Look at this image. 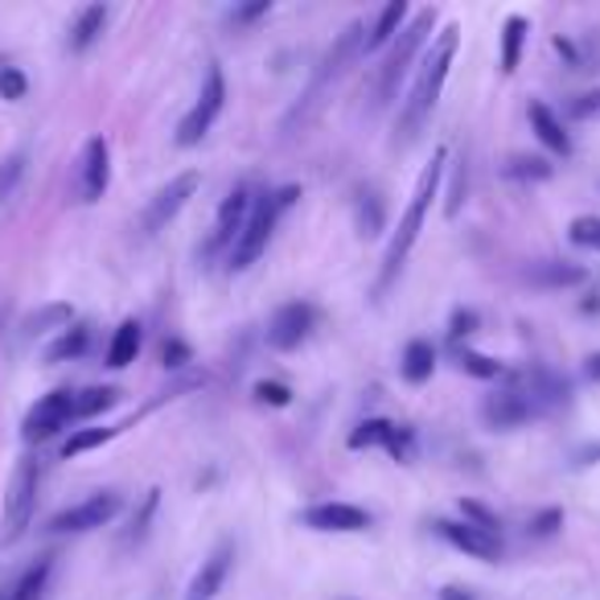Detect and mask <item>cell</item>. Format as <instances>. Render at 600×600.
I'll return each mask as SVG.
<instances>
[{
    "label": "cell",
    "instance_id": "5",
    "mask_svg": "<svg viewBox=\"0 0 600 600\" xmlns=\"http://www.w3.org/2000/svg\"><path fill=\"white\" fill-rule=\"evenodd\" d=\"M432 29H437V9H423V13L411 17L408 26H403V33L391 41V50H387V58H382V67H379V79H374V111H382L399 96V82L411 74V62H416V54L423 50V41H428Z\"/></svg>",
    "mask_w": 600,
    "mask_h": 600
},
{
    "label": "cell",
    "instance_id": "10",
    "mask_svg": "<svg viewBox=\"0 0 600 600\" xmlns=\"http://www.w3.org/2000/svg\"><path fill=\"white\" fill-rule=\"evenodd\" d=\"M534 416H543V411L534 408V399L527 396L519 374L510 379V387H498V391L486 396V403H481V420L490 423L493 432H514L522 423H531Z\"/></svg>",
    "mask_w": 600,
    "mask_h": 600
},
{
    "label": "cell",
    "instance_id": "44",
    "mask_svg": "<svg viewBox=\"0 0 600 600\" xmlns=\"http://www.w3.org/2000/svg\"><path fill=\"white\" fill-rule=\"evenodd\" d=\"M21 173H26V157L17 152V157H9V161H4V169H0V202H4V198L17 190Z\"/></svg>",
    "mask_w": 600,
    "mask_h": 600
},
{
    "label": "cell",
    "instance_id": "37",
    "mask_svg": "<svg viewBox=\"0 0 600 600\" xmlns=\"http://www.w3.org/2000/svg\"><path fill=\"white\" fill-rule=\"evenodd\" d=\"M251 396H256V403H263V408H288V403H292V387H284V382H276V379H263L251 387Z\"/></svg>",
    "mask_w": 600,
    "mask_h": 600
},
{
    "label": "cell",
    "instance_id": "7",
    "mask_svg": "<svg viewBox=\"0 0 600 600\" xmlns=\"http://www.w3.org/2000/svg\"><path fill=\"white\" fill-rule=\"evenodd\" d=\"M222 108H227V74H222V67H206V79H202V91H198V103H193L186 116H181L178 123V149H193V144H202L206 132L214 128V120L222 116Z\"/></svg>",
    "mask_w": 600,
    "mask_h": 600
},
{
    "label": "cell",
    "instance_id": "32",
    "mask_svg": "<svg viewBox=\"0 0 600 600\" xmlns=\"http://www.w3.org/2000/svg\"><path fill=\"white\" fill-rule=\"evenodd\" d=\"M120 432H123V423H116V428H74L70 440L62 444V461H74L82 452H91V449H99V444L116 440Z\"/></svg>",
    "mask_w": 600,
    "mask_h": 600
},
{
    "label": "cell",
    "instance_id": "12",
    "mask_svg": "<svg viewBox=\"0 0 600 600\" xmlns=\"http://www.w3.org/2000/svg\"><path fill=\"white\" fill-rule=\"evenodd\" d=\"M313 329H317L313 304H309V300H288V304H280V309L272 313V321H268V346L280 350V354L300 350Z\"/></svg>",
    "mask_w": 600,
    "mask_h": 600
},
{
    "label": "cell",
    "instance_id": "18",
    "mask_svg": "<svg viewBox=\"0 0 600 600\" xmlns=\"http://www.w3.org/2000/svg\"><path fill=\"white\" fill-rule=\"evenodd\" d=\"M231 563H234V543L231 539H222L210 556L202 560V568L193 572L190 588H186V600H214L227 584V576H231Z\"/></svg>",
    "mask_w": 600,
    "mask_h": 600
},
{
    "label": "cell",
    "instance_id": "31",
    "mask_svg": "<svg viewBox=\"0 0 600 600\" xmlns=\"http://www.w3.org/2000/svg\"><path fill=\"white\" fill-rule=\"evenodd\" d=\"M116 403H120V387H87V391H74V420L103 416Z\"/></svg>",
    "mask_w": 600,
    "mask_h": 600
},
{
    "label": "cell",
    "instance_id": "13",
    "mask_svg": "<svg viewBox=\"0 0 600 600\" xmlns=\"http://www.w3.org/2000/svg\"><path fill=\"white\" fill-rule=\"evenodd\" d=\"M198 186H202V178H198L193 169H190V173H178V178L169 181V186H161V190H157V198L144 206L140 231H144V234L164 231V227H169V222H173L181 210H186V202H190L193 193H198Z\"/></svg>",
    "mask_w": 600,
    "mask_h": 600
},
{
    "label": "cell",
    "instance_id": "15",
    "mask_svg": "<svg viewBox=\"0 0 600 600\" xmlns=\"http://www.w3.org/2000/svg\"><path fill=\"white\" fill-rule=\"evenodd\" d=\"M251 202H256V193H251V186H234L227 198H222V206H219V219H214V231H210V256H231V247H234V239L243 234V227H247V214H251Z\"/></svg>",
    "mask_w": 600,
    "mask_h": 600
},
{
    "label": "cell",
    "instance_id": "17",
    "mask_svg": "<svg viewBox=\"0 0 600 600\" xmlns=\"http://www.w3.org/2000/svg\"><path fill=\"white\" fill-rule=\"evenodd\" d=\"M111 186V144L103 137H91L79 157V202L96 206Z\"/></svg>",
    "mask_w": 600,
    "mask_h": 600
},
{
    "label": "cell",
    "instance_id": "38",
    "mask_svg": "<svg viewBox=\"0 0 600 600\" xmlns=\"http://www.w3.org/2000/svg\"><path fill=\"white\" fill-rule=\"evenodd\" d=\"M560 527H563V510H560V506H547V510L531 514V522H527V534H531V539H551Z\"/></svg>",
    "mask_w": 600,
    "mask_h": 600
},
{
    "label": "cell",
    "instance_id": "28",
    "mask_svg": "<svg viewBox=\"0 0 600 600\" xmlns=\"http://www.w3.org/2000/svg\"><path fill=\"white\" fill-rule=\"evenodd\" d=\"M157 510H161V490H149L144 498H140V506L132 510V519H128V527H123V534H120L123 551H128V547H140L144 539H149Z\"/></svg>",
    "mask_w": 600,
    "mask_h": 600
},
{
    "label": "cell",
    "instance_id": "24",
    "mask_svg": "<svg viewBox=\"0 0 600 600\" xmlns=\"http://www.w3.org/2000/svg\"><path fill=\"white\" fill-rule=\"evenodd\" d=\"M354 219L362 239H379L387 227V206H382L379 186H358L354 190Z\"/></svg>",
    "mask_w": 600,
    "mask_h": 600
},
{
    "label": "cell",
    "instance_id": "35",
    "mask_svg": "<svg viewBox=\"0 0 600 600\" xmlns=\"http://www.w3.org/2000/svg\"><path fill=\"white\" fill-rule=\"evenodd\" d=\"M464 202H469V161H457L452 164V181L449 190H444V219H457L464 210Z\"/></svg>",
    "mask_w": 600,
    "mask_h": 600
},
{
    "label": "cell",
    "instance_id": "29",
    "mask_svg": "<svg viewBox=\"0 0 600 600\" xmlns=\"http://www.w3.org/2000/svg\"><path fill=\"white\" fill-rule=\"evenodd\" d=\"M50 576H54V560H50V556H41L38 563H29L26 572L17 576V584L4 592V600H41L46 597Z\"/></svg>",
    "mask_w": 600,
    "mask_h": 600
},
{
    "label": "cell",
    "instance_id": "25",
    "mask_svg": "<svg viewBox=\"0 0 600 600\" xmlns=\"http://www.w3.org/2000/svg\"><path fill=\"white\" fill-rule=\"evenodd\" d=\"M432 370H437V346L432 341H408V350H403V358H399V374H403V382H411V387H423V382L432 379Z\"/></svg>",
    "mask_w": 600,
    "mask_h": 600
},
{
    "label": "cell",
    "instance_id": "40",
    "mask_svg": "<svg viewBox=\"0 0 600 600\" xmlns=\"http://www.w3.org/2000/svg\"><path fill=\"white\" fill-rule=\"evenodd\" d=\"M461 522H473V527H481V531L498 534V514H493L490 506L473 502V498H461Z\"/></svg>",
    "mask_w": 600,
    "mask_h": 600
},
{
    "label": "cell",
    "instance_id": "4",
    "mask_svg": "<svg viewBox=\"0 0 600 600\" xmlns=\"http://www.w3.org/2000/svg\"><path fill=\"white\" fill-rule=\"evenodd\" d=\"M297 198H300V186H280V190L256 193L243 234L234 239L231 256H227V268H231V272H247L251 263L260 260L263 251H268V243H272V234H276V227H280V219H284L288 210L297 206Z\"/></svg>",
    "mask_w": 600,
    "mask_h": 600
},
{
    "label": "cell",
    "instance_id": "1",
    "mask_svg": "<svg viewBox=\"0 0 600 600\" xmlns=\"http://www.w3.org/2000/svg\"><path fill=\"white\" fill-rule=\"evenodd\" d=\"M457 50H461V29L444 26L437 33V41L428 46V54H423L420 70H416V82H411L408 99L399 103L391 149H408V144H416V140H420L423 123L432 120V111H437V103H440V91H444V82H449V70H452V58H457Z\"/></svg>",
    "mask_w": 600,
    "mask_h": 600
},
{
    "label": "cell",
    "instance_id": "19",
    "mask_svg": "<svg viewBox=\"0 0 600 600\" xmlns=\"http://www.w3.org/2000/svg\"><path fill=\"white\" fill-rule=\"evenodd\" d=\"M522 276H527V284L543 288V292H560V288H576L588 280L584 268H580V263H568V260H539Z\"/></svg>",
    "mask_w": 600,
    "mask_h": 600
},
{
    "label": "cell",
    "instance_id": "47",
    "mask_svg": "<svg viewBox=\"0 0 600 600\" xmlns=\"http://www.w3.org/2000/svg\"><path fill=\"white\" fill-rule=\"evenodd\" d=\"M600 461V444H584V449L576 452V469H588V464Z\"/></svg>",
    "mask_w": 600,
    "mask_h": 600
},
{
    "label": "cell",
    "instance_id": "45",
    "mask_svg": "<svg viewBox=\"0 0 600 600\" xmlns=\"http://www.w3.org/2000/svg\"><path fill=\"white\" fill-rule=\"evenodd\" d=\"M186 362H190V346H186V341H164V350H161V367L164 370H181L186 367Z\"/></svg>",
    "mask_w": 600,
    "mask_h": 600
},
{
    "label": "cell",
    "instance_id": "9",
    "mask_svg": "<svg viewBox=\"0 0 600 600\" xmlns=\"http://www.w3.org/2000/svg\"><path fill=\"white\" fill-rule=\"evenodd\" d=\"M70 423H74V391L58 387V391L41 396L38 403L26 411L21 437H26V444H46V440H54Z\"/></svg>",
    "mask_w": 600,
    "mask_h": 600
},
{
    "label": "cell",
    "instance_id": "22",
    "mask_svg": "<svg viewBox=\"0 0 600 600\" xmlns=\"http://www.w3.org/2000/svg\"><path fill=\"white\" fill-rule=\"evenodd\" d=\"M527 116H531V128H534V137L543 140V149H551L556 157H572V137L563 132L560 116L547 108L543 99H531Z\"/></svg>",
    "mask_w": 600,
    "mask_h": 600
},
{
    "label": "cell",
    "instance_id": "46",
    "mask_svg": "<svg viewBox=\"0 0 600 600\" xmlns=\"http://www.w3.org/2000/svg\"><path fill=\"white\" fill-rule=\"evenodd\" d=\"M437 600H478V592H473V588H461V584H444L437 592Z\"/></svg>",
    "mask_w": 600,
    "mask_h": 600
},
{
    "label": "cell",
    "instance_id": "34",
    "mask_svg": "<svg viewBox=\"0 0 600 600\" xmlns=\"http://www.w3.org/2000/svg\"><path fill=\"white\" fill-rule=\"evenodd\" d=\"M556 173V164L551 161H543V157H506V164H502V178H510V181H547Z\"/></svg>",
    "mask_w": 600,
    "mask_h": 600
},
{
    "label": "cell",
    "instance_id": "14",
    "mask_svg": "<svg viewBox=\"0 0 600 600\" xmlns=\"http://www.w3.org/2000/svg\"><path fill=\"white\" fill-rule=\"evenodd\" d=\"M297 522L317 534H358L370 527V514L354 502H317L309 510H300Z\"/></svg>",
    "mask_w": 600,
    "mask_h": 600
},
{
    "label": "cell",
    "instance_id": "48",
    "mask_svg": "<svg viewBox=\"0 0 600 600\" xmlns=\"http://www.w3.org/2000/svg\"><path fill=\"white\" fill-rule=\"evenodd\" d=\"M588 379H592V382H600V354H592V358H588Z\"/></svg>",
    "mask_w": 600,
    "mask_h": 600
},
{
    "label": "cell",
    "instance_id": "2",
    "mask_svg": "<svg viewBox=\"0 0 600 600\" xmlns=\"http://www.w3.org/2000/svg\"><path fill=\"white\" fill-rule=\"evenodd\" d=\"M444 169H449V149L437 144L432 149V161L420 169V178H416V190H411V202L408 210L399 214V227L391 234V243H387V256H382V272H379V284H374V300L387 297V288L396 284L399 272H403V263H408L411 247L420 239L423 231V219H428V206L432 198L440 193V181H444Z\"/></svg>",
    "mask_w": 600,
    "mask_h": 600
},
{
    "label": "cell",
    "instance_id": "8",
    "mask_svg": "<svg viewBox=\"0 0 600 600\" xmlns=\"http://www.w3.org/2000/svg\"><path fill=\"white\" fill-rule=\"evenodd\" d=\"M123 510V498L116 490H99L91 498H82V502L67 506V510H58L54 519H50V534H87V531H99V527H108L116 514Z\"/></svg>",
    "mask_w": 600,
    "mask_h": 600
},
{
    "label": "cell",
    "instance_id": "3",
    "mask_svg": "<svg viewBox=\"0 0 600 600\" xmlns=\"http://www.w3.org/2000/svg\"><path fill=\"white\" fill-rule=\"evenodd\" d=\"M362 38H367V26H362V21H350L338 38L329 41V50L321 54V62H317L313 79H309V87H304V96H300L297 103H292V111L284 116V132H297V128H304V123H313V116L329 99V91H333L341 74L350 70V62L362 54Z\"/></svg>",
    "mask_w": 600,
    "mask_h": 600
},
{
    "label": "cell",
    "instance_id": "39",
    "mask_svg": "<svg viewBox=\"0 0 600 600\" xmlns=\"http://www.w3.org/2000/svg\"><path fill=\"white\" fill-rule=\"evenodd\" d=\"M478 326H481V317L473 313V309H457V313H452V321H449V341H452V350H457L461 341L473 338V333H478Z\"/></svg>",
    "mask_w": 600,
    "mask_h": 600
},
{
    "label": "cell",
    "instance_id": "16",
    "mask_svg": "<svg viewBox=\"0 0 600 600\" xmlns=\"http://www.w3.org/2000/svg\"><path fill=\"white\" fill-rule=\"evenodd\" d=\"M432 531L444 539L449 547H457V551H464V556H473V560H502V539L493 531H481V527H473V522H457V519H437L432 522Z\"/></svg>",
    "mask_w": 600,
    "mask_h": 600
},
{
    "label": "cell",
    "instance_id": "21",
    "mask_svg": "<svg viewBox=\"0 0 600 600\" xmlns=\"http://www.w3.org/2000/svg\"><path fill=\"white\" fill-rule=\"evenodd\" d=\"M74 326V309H70L67 300H54V304H41L33 313L21 317V338H46V333H67Z\"/></svg>",
    "mask_w": 600,
    "mask_h": 600
},
{
    "label": "cell",
    "instance_id": "6",
    "mask_svg": "<svg viewBox=\"0 0 600 600\" xmlns=\"http://www.w3.org/2000/svg\"><path fill=\"white\" fill-rule=\"evenodd\" d=\"M38 490L41 461L38 457H21L9 486H4V502H0V543L4 547H17L29 534V522L38 514Z\"/></svg>",
    "mask_w": 600,
    "mask_h": 600
},
{
    "label": "cell",
    "instance_id": "33",
    "mask_svg": "<svg viewBox=\"0 0 600 600\" xmlns=\"http://www.w3.org/2000/svg\"><path fill=\"white\" fill-rule=\"evenodd\" d=\"M452 358H457V367H461L464 374H473V379H481V382H493V379H502L506 374V367L498 362V358L481 354V350H469V346H457Z\"/></svg>",
    "mask_w": 600,
    "mask_h": 600
},
{
    "label": "cell",
    "instance_id": "36",
    "mask_svg": "<svg viewBox=\"0 0 600 600\" xmlns=\"http://www.w3.org/2000/svg\"><path fill=\"white\" fill-rule=\"evenodd\" d=\"M568 239H572V247L600 251V219L597 214H580V219H572L568 222Z\"/></svg>",
    "mask_w": 600,
    "mask_h": 600
},
{
    "label": "cell",
    "instance_id": "20",
    "mask_svg": "<svg viewBox=\"0 0 600 600\" xmlns=\"http://www.w3.org/2000/svg\"><path fill=\"white\" fill-rule=\"evenodd\" d=\"M403 26H408V0H391V4L374 17V26L367 29V38H362V54H379V50H387V46L403 33Z\"/></svg>",
    "mask_w": 600,
    "mask_h": 600
},
{
    "label": "cell",
    "instance_id": "26",
    "mask_svg": "<svg viewBox=\"0 0 600 600\" xmlns=\"http://www.w3.org/2000/svg\"><path fill=\"white\" fill-rule=\"evenodd\" d=\"M527 33H531V21L519 13H510L502 21V54H498V62H502V74H514L522 62V46H527Z\"/></svg>",
    "mask_w": 600,
    "mask_h": 600
},
{
    "label": "cell",
    "instance_id": "11",
    "mask_svg": "<svg viewBox=\"0 0 600 600\" xmlns=\"http://www.w3.org/2000/svg\"><path fill=\"white\" fill-rule=\"evenodd\" d=\"M346 444L354 452H362V449H387L396 461H403L408 464L411 457H416V432H411L408 423H396V420H382V416H370V420H362L346 437Z\"/></svg>",
    "mask_w": 600,
    "mask_h": 600
},
{
    "label": "cell",
    "instance_id": "42",
    "mask_svg": "<svg viewBox=\"0 0 600 600\" xmlns=\"http://www.w3.org/2000/svg\"><path fill=\"white\" fill-rule=\"evenodd\" d=\"M26 91H29V82H26V74L17 67H0V96L9 99V103H17V99H26Z\"/></svg>",
    "mask_w": 600,
    "mask_h": 600
},
{
    "label": "cell",
    "instance_id": "23",
    "mask_svg": "<svg viewBox=\"0 0 600 600\" xmlns=\"http://www.w3.org/2000/svg\"><path fill=\"white\" fill-rule=\"evenodd\" d=\"M108 17L111 9L108 4H87L79 17H74V26H70V54H87L99 38H103V29H108Z\"/></svg>",
    "mask_w": 600,
    "mask_h": 600
},
{
    "label": "cell",
    "instance_id": "41",
    "mask_svg": "<svg viewBox=\"0 0 600 600\" xmlns=\"http://www.w3.org/2000/svg\"><path fill=\"white\" fill-rule=\"evenodd\" d=\"M568 116L572 120H600V87H592V91H584V96H576L572 103H568Z\"/></svg>",
    "mask_w": 600,
    "mask_h": 600
},
{
    "label": "cell",
    "instance_id": "43",
    "mask_svg": "<svg viewBox=\"0 0 600 600\" xmlns=\"http://www.w3.org/2000/svg\"><path fill=\"white\" fill-rule=\"evenodd\" d=\"M272 13V0H251V4H234L231 13V26H251V21H260V17Z\"/></svg>",
    "mask_w": 600,
    "mask_h": 600
},
{
    "label": "cell",
    "instance_id": "27",
    "mask_svg": "<svg viewBox=\"0 0 600 600\" xmlns=\"http://www.w3.org/2000/svg\"><path fill=\"white\" fill-rule=\"evenodd\" d=\"M140 341H144V329H140V321H123L116 333H111V346H108V367L111 370H123V367H132L140 354Z\"/></svg>",
    "mask_w": 600,
    "mask_h": 600
},
{
    "label": "cell",
    "instance_id": "30",
    "mask_svg": "<svg viewBox=\"0 0 600 600\" xmlns=\"http://www.w3.org/2000/svg\"><path fill=\"white\" fill-rule=\"evenodd\" d=\"M87 346H91V326L74 321L67 333H58V338L46 346V362H74V358L87 354Z\"/></svg>",
    "mask_w": 600,
    "mask_h": 600
}]
</instances>
